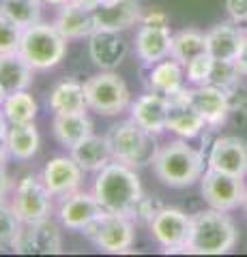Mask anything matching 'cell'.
Segmentation results:
<instances>
[{
    "label": "cell",
    "instance_id": "6da1fadb",
    "mask_svg": "<svg viewBox=\"0 0 247 257\" xmlns=\"http://www.w3.org/2000/svg\"><path fill=\"white\" fill-rule=\"evenodd\" d=\"M93 195L97 197L106 212L131 216L144 191H142V182L135 167L125 165L121 161H110L95 176Z\"/></svg>",
    "mask_w": 247,
    "mask_h": 257
},
{
    "label": "cell",
    "instance_id": "7a4b0ae2",
    "mask_svg": "<svg viewBox=\"0 0 247 257\" xmlns=\"http://www.w3.org/2000/svg\"><path fill=\"white\" fill-rule=\"evenodd\" d=\"M155 176L166 187L187 189L204 174V157L200 150L189 146L187 140H174L159 148L155 163Z\"/></svg>",
    "mask_w": 247,
    "mask_h": 257
},
{
    "label": "cell",
    "instance_id": "3957f363",
    "mask_svg": "<svg viewBox=\"0 0 247 257\" xmlns=\"http://www.w3.org/2000/svg\"><path fill=\"white\" fill-rule=\"evenodd\" d=\"M238 231L224 210H200L191 214V234L187 253L196 255H224L234 248Z\"/></svg>",
    "mask_w": 247,
    "mask_h": 257
},
{
    "label": "cell",
    "instance_id": "277c9868",
    "mask_svg": "<svg viewBox=\"0 0 247 257\" xmlns=\"http://www.w3.org/2000/svg\"><path fill=\"white\" fill-rule=\"evenodd\" d=\"M106 138L110 142V148H112L114 161H121L135 170L153 165L157 152L161 148L157 144V135L144 131L131 118L112 124Z\"/></svg>",
    "mask_w": 247,
    "mask_h": 257
},
{
    "label": "cell",
    "instance_id": "5b68a950",
    "mask_svg": "<svg viewBox=\"0 0 247 257\" xmlns=\"http://www.w3.org/2000/svg\"><path fill=\"white\" fill-rule=\"evenodd\" d=\"M20 54L28 60L35 71H50L58 67L67 54V39L56 28V24L37 22L24 28Z\"/></svg>",
    "mask_w": 247,
    "mask_h": 257
},
{
    "label": "cell",
    "instance_id": "8992f818",
    "mask_svg": "<svg viewBox=\"0 0 247 257\" xmlns=\"http://www.w3.org/2000/svg\"><path fill=\"white\" fill-rule=\"evenodd\" d=\"M89 109L99 116H118L131 105V92L125 79L114 71H101L84 82Z\"/></svg>",
    "mask_w": 247,
    "mask_h": 257
},
{
    "label": "cell",
    "instance_id": "52a82bcc",
    "mask_svg": "<svg viewBox=\"0 0 247 257\" xmlns=\"http://www.w3.org/2000/svg\"><path fill=\"white\" fill-rule=\"evenodd\" d=\"M135 221L131 216L114 214L103 210L97 219H93L82 234L91 242L106 253H129L135 240Z\"/></svg>",
    "mask_w": 247,
    "mask_h": 257
},
{
    "label": "cell",
    "instance_id": "ba28073f",
    "mask_svg": "<svg viewBox=\"0 0 247 257\" xmlns=\"http://www.w3.org/2000/svg\"><path fill=\"white\" fill-rule=\"evenodd\" d=\"M52 197L54 195L43 184L41 176L26 174L15 184L11 204L22 219V223H39V221L50 219V214L54 210Z\"/></svg>",
    "mask_w": 247,
    "mask_h": 257
},
{
    "label": "cell",
    "instance_id": "9c48e42d",
    "mask_svg": "<svg viewBox=\"0 0 247 257\" xmlns=\"http://www.w3.org/2000/svg\"><path fill=\"white\" fill-rule=\"evenodd\" d=\"M148 229L159 246L166 253H187V242L191 234V216L179 208L163 206L148 223Z\"/></svg>",
    "mask_w": 247,
    "mask_h": 257
},
{
    "label": "cell",
    "instance_id": "30bf717a",
    "mask_svg": "<svg viewBox=\"0 0 247 257\" xmlns=\"http://www.w3.org/2000/svg\"><path fill=\"white\" fill-rule=\"evenodd\" d=\"M200 193H202L204 202L211 208L230 212L245 202L247 189H245L243 178L211 170L209 167L200 178Z\"/></svg>",
    "mask_w": 247,
    "mask_h": 257
},
{
    "label": "cell",
    "instance_id": "8fae6325",
    "mask_svg": "<svg viewBox=\"0 0 247 257\" xmlns=\"http://www.w3.org/2000/svg\"><path fill=\"white\" fill-rule=\"evenodd\" d=\"M11 251L20 255H60L62 236L58 225L50 219L39 223H24Z\"/></svg>",
    "mask_w": 247,
    "mask_h": 257
},
{
    "label": "cell",
    "instance_id": "7c38bea8",
    "mask_svg": "<svg viewBox=\"0 0 247 257\" xmlns=\"http://www.w3.org/2000/svg\"><path fill=\"white\" fill-rule=\"evenodd\" d=\"M206 163H209L211 170L245 178L247 176V142L243 138H236V135L217 138L211 146Z\"/></svg>",
    "mask_w": 247,
    "mask_h": 257
},
{
    "label": "cell",
    "instance_id": "4fadbf2b",
    "mask_svg": "<svg viewBox=\"0 0 247 257\" xmlns=\"http://www.w3.org/2000/svg\"><path fill=\"white\" fill-rule=\"evenodd\" d=\"M101 212L103 208L97 202V197L93 193H86L79 189L60 197V204H58V221L69 231H82Z\"/></svg>",
    "mask_w": 247,
    "mask_h": 257
},
{
    "label": "cell",
    "instance_id": "5bb4252c",
    "mask_svg": "<svg viewBox=\"0 0 247 257\" xmlns=\"http://www.w3.org/2000/svg\"><path fill=\"white\" fill-rule=\"evenodd\" d=\"M168 111H170L168 96L150 90L138 96L129 105V118L135 124H140L144 131L153 135H161L163 131H168Z\"/></svg>",
    "mask_w": 247,
    "mask_h": 257
},
{
    "label": "cell",
    "instance_id": "9a60e30c",
    "mask_svg": "<svg viewBox=\"0 0 247 257\" xmlns=\"http://www.w3.org/2000/svg\"><path fill=\"white\" fill-rule=\"evenodd\" d=\"M170 111H168V131H172L181 140H194L204 131V118L194 109L189 101V90L183 88L177 94L168 96Z\"/></svg>",
    "mask_w": 247,
    "mask_h": 257
},
{
    "label": "cell",
    "instance_id": "2e32d148",
    "mask_svg": "<svg viewBox=\"0 0 247 257\" xmlns=\"http://www.w3.org/2000/svg\"><path fill=\"white\" fill-rule=\"evenodd\" d=\"M189 101L194 109L204 118L206 126H219L230 114V94L215 84L196 86L189 90Z\"/></svg>",
    "mask_w": 247,
    "mask_h": 257
},
{
    "label": "cell",
    "instance_id": "e0dca14e",
    "mask_svg": "<svg viewBox=\"0 0 247 257\" xmlns=\"http://www.w3.org/2000/svg\"><path fill=\"white\" fill-rule=\"evenodd\" d=\"M82 174L84 170L75 163L73 157H54L45 163L41 172V180L54 197H65L73 193L82 184Z\"/></svg>",
    "mask_w": 247,
    "mask_h": 257
},
{
    "label": "cell",
    "instance_id": "ac0fdd59",
    "mask_svg": "<svg viewBox=\"0 0 247 257\" xmlns=\"http://www.w3.org/2000/svg\"><path fill=\"white\" fill-rule=\"evenodd\" d=\"M95 20H97V30L123 32L135 26V24H140V0H103L95 9Z\"/></svg>",
    "mask_w": 247,
    "mask_h": 257
},
{
    "label": "cell",
    "instance_id": "d6986e66",
    "mask_svg": "<svg viewBox=\"0 0 247 257\" xmlns=\"http://www.w3.org/2000/svg\"><path fill=\"white\" fill-rule=\"evenodd\" d=\"M127 52V41L112 30H95L89 37V54L91 60L97 64L101 71H114L118 64L125 60Z\"/></svg>",
    "mask_w": 247,
    "mask_h": 257
},
{
    "label": "cell",
    "instance_id": "ffe728a7",
    "mask_svg": "<svg viewBox=\"0 0 247 257\" xmlns=\"http://www.w3.org/2000/svg\"><path fill=\"white\" fill-rule=\"evenodd\" d=\"M247 32L236 22H221L206 32V52L215 60L234 62L243 47Z\"/></svg>",
    "mask_w": 247,
    "mask_h": 257
},
{
    "label": "cell",
    "instance_id": "44dd1931",
    "mask_svg": "<svg viewBox=\"0 0 247 257\" xmlns=\"http://www.w3.org/2000/svg\"><path fill=\"white\" fill-rule=\"evenodd\" d=\"M56 28L65 35L67 41L73 39H89L95 30H97V20H95V9H86V7L73 3L60 5L56 15Z\"/></svg>",
    "mask_w": 247,
    "mask_h": 257
},
{
    "label": "cell",
    "instance_id": "7402d4cb",
    "mask_svg": "<svg viewBox=\"0 0 247 257\" xmlns=\"http://www.w3.org/2000/svg\"><path fill=\"white\" fill-rule=\"evenodd\" d=\"M135 54L138 58L153 67V64L170 58L172 50V35L170 28H155V26H140L135 32Z\"/></svg>",
    "mask_w": 247,
    "mask_h": 257
},
{
    "label": "cell",
    "instance_id": "603a6c76",
    "mask_svg": "<svg viewBox=\"0 0 247 257\" xmlns=\"http://www.w3.org/2000/svg\"><path fill=\"white\" fill-rule=\"evenodd\" d=\"M71 157L75 159V163L82 167L84 172H93V174H97L110 161H114L108 138L106 135H95V133L89 135L86 140H82L79 144H75V146L71 148Z\"/></svg>",
    "mask_w": 247,
    "mask_h": 257
},
{
    "label": "cell",
    "instance_id": "cb8c5ba5",
    "mask_svg": "<svg viewBox=\"0 0 247 257\" xmlns=\"http://www.w3.org/2000/svg\"><path fill=\"white\" fill-rule=\"evenodd\" d=\"M93 120L89 118L86 111H75V114H54L52 120V131L54 138L60 146L73 148L75 144L86 140L89 135H93Z\"/></svg>",
    "mask_w": 247,
    "mask_h": 257
},
{
    "label": "cell",
    "instance_id": "d4e9b609",
    "mask_svg": "<svg viewBox=\"0 0 247 257\" xmlns=\"http://www.w3.org/2000/svg\"><path fill=\"white\" fill-rule=\"evenodd\" d=\"M33 75L35 69L20 52L0 54V86L7 90V94L28 90L33 84Z\"/></svg>",
    "mask_w": 247,
    "mask_h": 257
},
{
    "label": "cell",
    "instance_id": "484cf974",
    "mask_svg": "<svg viewBox=\"0 0 247 257\" xmlns=\"http://www.w3.org/2000/svg\"><path fill=\"white\" fill-rule=\"evenodd\" d=\"M47 105L54 114H75V111H86L89 103H86L84 84L75 82V79H65L54 86V90L47 99Z\"/></svg>",
    "mask_w": 247,
    "mask_h": 257
},
{
    "label": "cell",
    "instance_id": "4316f807",
    "mask_svg": "<svg viewBox=\"0 0 247 257\" xmlns=\"http://www.w3.org/2000/svg\"><path fill=\"white\" fill-rule=\"evenodd\" d=\"M183 79H185L183 64L177 62L174 58H166V60H161V62H157V64L150 67L148 88L153 92L170 96V94H177L179 90H183Z\"/></svg>",
    "mask_w": 247,
    "mask_h": 257
},
{
    "label": "cell",
    "instance_id": "83f0119b",
    "mask_svg": "<svg viewBox=\"0 0 247 257\" xmlns=\"http://www.w3.org/2000/svg\"><path fill=\"white\" fill-rule=\"evenodd\" d=\"M7 146L11 150V157L18 161H30L41 146V135L39 128L33 122H22V124H11L9 133H7Z\"/></svg>",
    "mask_w": 247,
    "mask_h": 257
},
{
    "label": "cell",
    "instance_id": "f1b7e54d",
    "mask_svg": "<svg viewBox=\"0 0 247 257\" xmlns=\"http://www.w3.org/2000/svg\"><path fill=\"white\" fill-rule=\"evenodd\" d=\"M202 54H206V35L198 30H181L177 35H172L170 58L181 62L183 67H187L191 60Z\"/></svg>",
    "mask_w": 247,
    "mask_h": 257
},
{
    "label": "cell",
    "instance_id": "f546056e",
    "mask_svg": "<svg viewBox=\"0 0 247 257\" xmlns=\"http://www.w3.org/2000/svg\"><path fill=\"white\" fill-rule=\"evenodd\" d=\"M3 111L7 120H9V124H22V122H33L39 107L33 94L28 90H20V92L7 94V99L3 103Z\"/></svg>",
    "mask_w": 247,
    "mask_h": 257
},
{
    "label": "cell",
    "instance_id": "4dcf8cb0",
    "mask_svg": "<svg viewBox=\"0 0 247 257\" xmlns=\"http://www.w3.org/2000/svg\"><path fill=\"white\" fill-rule=\"evenodd\" d=\"M41 0H0V13L20 28H28L41 22Z\"/></svg>",
    "mask_w": 247,
    "mask_h": 257
},
{
    "label": "cell",
    "instance_id": "1f68e13d",
    "mask_svg": "<svg viewBox=\"0 0 247 257\" xmlns=\"http://www.w3.org/2000/svg\"><path fill=\"white\" fill-rule=\"evenodd\" d=\"M22 227L24 223L15 212L13 204L7 199H0V251H11Z\"/></svg>",
    "mask_w": 247,
    "mask_h": 257
},
{
    "label": "cell",
    "instance_id": "d6a6232c",
    "mask_svg": "<svg viewBox=\"0 0 247 257\" xmlns=\"http://www.w3.org/2000/svg\"><path fill=\"white\" fill-rule=\"evenodd\" d=\"M213 67H215V58L206 52L202 56L191 60L187 67H185V73H187V82H191L194 86H204L211 82V75H213Z\"/></svg>",
    "mask_w": 247,
    "mask_h": 257
},
{
    "label": "cell",
    "instance_id": "836d02e7",
    "mask_svg": "<svg viewBox=\"0 0 247 257\" xmlns=\"http://www.w3.org/2000/svg\"><path fill=\"white\" fill-rule=\"evenodd\" d=\"M22 32L15 22L9 18H5L0 13V54H9V52H20V43H22Z\"/></svg>",
    "mask_w": 247,
    "mask_h": 257
},
{
    "label": "cell",
    "instance_id": "e575fe53",
    "mask_svg": "<svg viewBox=\"0 0 247 257\" xmlns=\"http://www.w3.org/2000/svg\"><path fill=\"white\" fill-rule=\"evenodd\" d=\"M238 71L234 67V62H224V60H215V67H213V75H211V82L209 84H215L219 88L230 94L236 88V82H238Z\"/></svg>",
    "mask_w": 247,
    "mask_h": 257
},
{
    "label": "cell",
    "instance_id": "d590c367",
    "mask_svg": "<svg viewBox=\"0 0 247 257\" xmlns=\"http://www.w3.org/2000/svg\"><path fill=\"white\" fill-rule=\"evenodd\" d=\"M163 208V204L159 202V199L155 197H148V195H142V199L138 204H135L133 208V214H131V219L135 223H142V225H148L150 221L155 219V214L159 212Z\"/></svg>",
    "mask_w": 247,
    "mask_h": 257
},
{
    "label": "cell",
    "instance_id": "8d00e7d4",
    "mask_svg": "<svg viewBox=\"0 0 247 257\" xmlns=\"http://www.w3.org/2000/svg\"><path fill=\"white\" fill-rule=\"evenodd\" d=\"M140 24L142 26H155V28H170V18L161 9H148L146 13H142Z\"/></svg>",
    "mask_w": 247,
    "mask_h": 257
},
{
    "label": "cell",
    "instance_id": "74e56055",
    "mask_svg": "<svg viewBox=\"0 0 247 257\" xmlns=\"http://www.w3.org/2000/svg\"><path fill=\"white\" fill-rule=\"evenodd\" d=\"M226 11L236 24L247 22V0H226Z\"/></svg>",
    "mask_w": 247,
    "mask_h": 257
},
{
    "label": "cell",
    "instance_id": "f35d334b",
    "mask_svg": "<svg viewBox=\"0 0 247 257\" xmlns=\"http://www.w3.org/2000/svg\"><path fill=\"white\" fill-rule=\"evenodd\" d=\"M13 189H15V182L7 174V167H0V199H7L9 195H13Z\"/></svg>",
    "mask_w": 247,
    "mask_h": 257
},
{
    "label": "cell",
    "instance_id": "ab89813d",
    "mask_svg": "<svg viewBox=\"0 0 247 257\" xmlns=\"http://www.w3.org/2000/svg\"><path fill=\"white\" fill-rule=\"evenodd\" d=\"M234 67H236V71L241 75H247V35H245V41H243L241 52H238L236 60H234Z\"/></svg>",
    "mask_w": 247,
    "mask_h": 257
},
{
    "label": "cell",
    "instance_id": "60d3db41",
    "mask_svg": "<svg viewBox=\"0 0 247 257\" xmlns=\"http://www.w3.org/2000/svg\"><path fill=\"white\" fill-rule=\"evenodd\" d=\"M9 159H11V150L7 146V140H0V167H7Z\"/></svg>",
    "mask_w": 247,
    "mask_h": 257
},
{
    "label": "cell",
    "instance_id": "b9f144b4",
    "mask_svg": "<svg viewBox=\"0 0 247 257\" xmlns=\"http://www.w3.org/2000/svg\"><path fill=\"white\" fill-rule=\"evenodd\" d=\"M73 3L86 7V9H97V7L103 3V0H73Z\"/></svg>",
    "mask_w": 247,
    "mask_h": 257
},
{
    "label": "cell",
    "instance_id": "7bdbcfd3",
    "mask_svg": "<svg viewBox=\"0 0 247 257\" xmlns=\"http://www.w3.org/2000/svg\"><path fill=\"white\" fill-rule=\"evenodd\" d=\"M43 5H52V7H60V5H65L69 3V0H41Z\"/></svg>",
    "mask_w": 247,
    "mask_h": 257
},
{
    "label": "cell",
    "instance_id": "ee69618b",
    "mask_svg": "<svg viewBox=\"0 0 247 257\" xmlns=\"http://www.w3.org/2000/svg\"><path fill=\"white\" fill-rule=\"evenodd\" d=\"M5 99H7V90L3 86H0V107H3V103H5Z\"/></svg>",
    "mask_w": 247,
    "mask_h": 257
},
{
    "label": "cell",
    "instance_id": "f6af8a7d",
    "mask_svg": "<svg viewBox=\"0 0 247 257\" xmlns=\"http://www.w3.org/2000/svg\"><path fill=\"white\" fill-rule=\"evenodd\" d=\"M243 206H245V210H247V195H245V202H243Z\"/></svg>",
    "mask_w": 247,
    "mask_h": 257
},
{
    "label": "cell",
    "instance_id": "bcb514c9",
    "mask_svg": "<svg viewBox=\"0 0 247 257\" xmlns=\"http://www.w3.org/2000/svg\"><path fill=\"white\" fill-rule=\"evenodd\" d=\"M245 24H247V22H245Z\"/></svg>",
    "mask_w": 247,
    "mask_h": 257
}]
</instances>
